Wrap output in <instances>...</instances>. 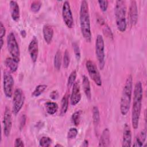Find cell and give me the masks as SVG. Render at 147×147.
I'll return each mask as SVG.
<instances>
[{"instance_id":"1","label":"cell","mask_w":147,"mask_h":147,"mask_svg":"<svg viewBox=\"0 0 147 147\" xmlns=\"http://www.w3.org/2000/svg\"><path fill=\"white\" fill-rule=\"evenodd\" d=\"M142 84L140 81H138L136 83L134 88L133 102L131 109V124L133 129L135 130L138 127L142 107Z\"/></svg>"},{"instance_id":"2","label":"cell","mask_w":147,"mask_h":147,"mask_svg":"<svg viewBox=\"0 0 147 147\" xmlns=\"http://www.w3.org/2000/svg\"><path fill=\"white\" fill-rule=\"evenodd\" d=\"M79 21L82 34L85 41L90 42L92 38V34L90 26V18L89 7L87 1H81L79 11Z\"/></svg>"},{"instance_id":"3","label":"cell","mask_w":147,"mask_h":147,"mask_svg":"<svg viewBox=\"0 0 147 147\" xmlns=\"http://www.w3.org/2000/svg\"><path fill=\"white\" fill-rule=\"evenodd\" d=\"M133 91V77L129 75L123 86L121 100H120V111L122 115H126L129 111L131 100Z\"/></svg>"},{"instance_id":"4","label":"cell","mask_w":147,"mask_h":147,"mask_svg":"<svg viewBox=\"0 0 147 147\" xmlns=\"http://www.w3.org/2000/svg\"><path fill=\"white\" fill-rule=\"evenodd\" d=\"M126 6L124 1L118 0L115 2V17L117 28L120 32H125L127 28Z\"/></svg>"},{"instance_id":"5","label":"cell","mask_w":147,"mask_h":147,"mask_svg":"<svg viewBox=\"0 0 147 147\" xmlns=\"http://www.w3.org/2000/svg\"><path fill=\"white\" fill-rule=\"evenodd\" d=\"M95 55L98 61L99 67L103 69L105 65V41L101 34H98L95 40Z\"/></svg>"},{"instance_id":"6","label":"cell","mask_w":147,"mask_h":147,"mask_svg":"<svg viewBox=\"0 0 147 147\" xmlns=\"http://www.w3.org/2000/svg\"><path fill=\"white\" fill-rule=\"evenodd\" d=\"M7 47L11 57L20 62V51L18 44L17 41L13 32H10L7 37Z\"/></svg>"},{"instance_id":"7","label":"cell","mask_w":147,"mask_h":147,"mask_svg":"<svg viewBox=\"0 0 147 147\" xmlns=\"http://www.w3.org/2000/svg\"><path fill=\"white\" fill-rule=\"evenodd\" d=\"M25 99V95L23 91L21 88H16L14 92L12 104V113L14 115H17L22 108L24 105Z\"/></svg>"},{"instance_id":"8","label":"cell","mask_w":147,"mask_h":147,"mask_svg":"<svg viewBox=\"0 0 147 147\" xmlns=\"http://www.w3.org/2000/svg\"><path fill=\"white\" fill-rule=\"evenodd\" d=\"M86 67L90 77L95 84L98 87L102 86V81L101 76L95 63L91 60H88L86 62Z\"/></svg>"},{"instance_id":"9","label":"cell","mask_w":147,"mask_h":147,"mask_svg":"<svg viewBox=\"0 0 147 147\" xmlns=\"http://www.w3.org/2000/svg\"><path fill=\"white\" fill-rule=\"evenodd\" d=\"M14 79L11 74L5 71L3 75V90L5 96L7 98H11L13 92Z\"/></svg>"},{"instance_id":"10","label":"cell","mask_w":147,"mask_h":147,"mask_svg":"<svg viewBox=\"0 0 147 147\" xmlns=\"http://www.w3.org/2000/svg\"><path fill=\"white\" fill-rule=\"evenodd\" d=\"M62 17L63 21L67 28L71 29L74 27V17L70 6V3L67 1L64 2L62 6Z\"/></svg>"},{"instance_id":"11","label":"cell","mask_w":147,"mask_h":147,"mask_svg":"<svg viewBox=\"0 0 147 147\" xmlns=\"http://www.w3.org/2000/svg\"><path fill=\"white\" fill-rule=\"evenodd\" d=\"M12 127V118L10 109L6 107L3 117V130L4 136L8 137L11 132Z\"/></svg>"},{"instance_id":"12","label":"cell","mask_w":147,"mask_h":147,"mask_svg":"<svg viewBox=\"0 0 147 147\" xmlns=\"http://www.w3.org/2000/svg\"><path fill=\"white\" fill-rule=\"evenodd\" d=\"M28 52L33 63L37 61L38 55V41L36 36H33L28 45Z\"/></svg>"},{"instance_id":"13","label":"cell","mask_w":147,"mask_h":147,"mask_svg":"<svg viewBox=\"0 0 147 147\" xmlns=\"http://www.w3.org/2000/svg\"><path fill=\"white\" fill-rule=\"evenodd\" d=\"M81 100L80 86L79 81L75 82L72 86V92L70 95V103L72 106H76Z\"/></svg>"},{"instance_id":"14","label":"cell","mask_w":147,"mask_h":147,"mask_svg":"<svg viewBox=\"0 0 147 147\" xmlns=\"http://www.w3.org/2000/svg\"><path fill=\"white\" fill-rule=\"evenodd\" d=\"M138 8L136 1H131L129 10V22L131 26H134L138 21Z\"/></svg>"},{"instance_id":"15","label":"cell","mask_w":147,"mask_h":147,"mask_svg":"<svg viewBox=\"0 0 147 147\" xmlns=\"http://www.w3.org/2000/svg\"><path fill=\"white\" fill-rule=\"evenodd\" d=\"M131 131L129 126L125 123L123 127V137H122V146H131Z\"/></svg>"},{"instance_id":"16","label":"cell","mask_w":147,"mask_h":147,"mask_svg":"<svg viewBox=\"0 0 147 147\" xmlns=\"http://www.w3.org/2000/svg\"><path fill=\"white\" fill-rule=\"evenodd\" d=\"M9 6L12 20L16 22L18 21L20 18V11L18 4L15 1H10Z\"/></svg>"},{"instance_id":"17","label":"cell","mask_w":147,"mask_h":147,"mask_svg":"<svg viewBox=\"0 0 147 147\" xmlns=\"http://www.w3.org/2000/svg\"><path fill=\"white\" fill-rule=\"evenodd\" d=\"M110 144V132L109 128H105L99 138L98 146L106 147L109 146Z\"/></svg>"},{"instance_id":"18","label":"cell","mask_w":147,"mask_h":147,"mask_svg":"<svg viewBox=\"0 0 147 147\" xmlns=\"http://www.w3.org/2000/svg\"><path fill=\"white\" fill-rule=\"evenodd\" d=\"M53 29L52 26L49 24L44 25L42 28L43 37L47 44H50L53 37Z\"/></svg>"},{"instance_id":"19","label":"cell","mask_w":147,"mask_h":147,"mask_svg":"<svg viewBox=\"0 0 147 147\" xmlns=\"http://www.w3.org/2000/svg\"><path fill=\"white\" fill-rule=\"evenodd\" d=\"M82 85L84 92L88 100L91 99V91L90 87V82L87 76L83 75L82 77Z\"/></svg>"},{"instance_id":"20","label":"cell","mask_w":147,"mask_h":147,"mask_svg":"<svg viewBox=\"0 0 147 147\" xmlns=\"http://www.w3.org/2000/svg\"><path fill=\"white\" fill-rule=\"evenodd\" d=\"M18 61H17L11 57H7L5 61V64L6 66L12 73L17 71L18 67Z\"/></svg>"},{"instance_id":"21","label":"cell","mask_w":147,"mask_h":147,"mask_svg":"<svg viewBox=\"0 0 147 147\" xmlns=\"http://www.w3.org/2000/svg\"><path fill=\"white\" fill-rule=\"evenodd\" d=\"M146 138V130L141 131L136 137L135 141L134 144L133 145V146L136 147H141L143 146Z\"/></svg>"},{"instance_id":"22","label":"cell","mask_w":147,"mask_h":147,"mask_svg":"<svg viewBox=\"0 0 147 147\" xmlns=\"http://www.w3.org/2000/svg\"><path fill=\"white\" fill-rule=\"evenodd\" d=\"M45 109L48 114L49 115H53L58 110L59 106L56 102L49 101L45 103Z\"/></svg>"},{"instance_id":"23","label":"cell","mask_w":147,"mask_h":147,"mask_svg":"<svg viewBox=\"0 0 147 147\" xmlns=\"http://www.w3.org/2000/svg\"><path fill=\"white\" fill-rule=\"evenodd\" d=\"M92 117L93 120V123L95 127V129H97L100 122V114L99 109L97 106H94L92 111Z\"/></svg>"},{"instance_id":"24","label":"cell","mask_w":147,"mask_h":147,"mask_svg":"<svg viewBox=\"0 0 147 147\" xmlns=\"http://www.w3.org/2000/svg\"><path fill=\"white\" fill-rule=\"evenodd\" d=\"M68 95L67 94H65L64 95L61 99V109H60V114L61 115H64L65 114L68 110Z\"/></svg>"},{"instance_id":"25","label":"cell","mask_w":147,"mask_h":147,"mask_svg":"<svg viewBox=\"0 0 147 147\" xmlns=\"http://www.w3.org/2000/svg\"><path fill=\"white\" fill-rule=\"evenodd\" d=\"M61 61H62V57H61V53L60 51L58 50L54 56V60H53V64H54V67L56 70L60 71L61 65Z\"/></svg>"},{"instance_id":"26","label":"cell","mask_w":147,"mask_h":147,"mask_svg":"<svg viewBox=\"0 0 147 147\" xmlns=\"http://www.w3.org/2000/svg\"><path fill=\"white\" fill-rule=\"evenodd\" d=\"M47 85L46 84H38L37 86L34 90V91L32 93V96L33 97H38L40 95H41L44 91L47 89Z\"/></svg>"},{"instance_id":"27","label":"cell","mask_w":147,"mask_h":147,"mask_svg":"<svg viewBox=\"0 0 147 147\" xmlns=\"http://www.w3.org/2000/svg\"><path fill=\"white\" fill-rule=\"evenodd\" d=\"M82 113V111L81 110H78L72 114L71 116V121L74 125L78 126L80 124Z\"/></svg>"},{"instance_id":"28","label":"cell","mask_w":147,"mask_h":147,"mask_svg":"<svg viewBox=\"0 0 147 147\" xmlns=\"http://www.w3.org/2000/svg\"><path fill=\"white\" fill-rule=\"evenodd\" d=\"M76 76H77V72L76 70H74L71 72L67 80V86L68 87H71L74 85V84L76 82L75 80H76Z\"/></svg>"},{"instance_id":"29","label":"cell","mask_w":147,"mask_h":147,"mask_svg":"<svg viewBox=\"0 0 147 147\" xmlns=\"http://www.w3.org/2000/svg\"><path fill=\"white\" fill-rule=\"evenodd\" d=\"M52 141L51 138L49 137H42L39 141V145L42 147H48L50 146Z\"/></svg>"},{"instance_id":"30","label":"cell","mask_w":147,"mask_h":147,"mask_svg":"<svg viewBox=\"0 0 147 147\" xmlns=\"http://www.w3.org/2000/svg\"><path fill=\"white\" fill-rule=\"evenodd\" d=\"M42 5V3L40 1H34L30 5V9L31 11L34 13H37L40 11L41 7Z\"/></svg>"},{"instance_id":"31","label":"cell","mask_w":147,"mask_h":147,"mask_svg":"<svg viewBox=\"0 0 147 147\" xmlns=\"http://www.w3.org/2000/svg\"><path fill=\"white\" fill-rule=\"evenodd\" d=\"M70 63V58H69V54L67 50H65L63 56V65L64 68H67L69 67Z\"/></svg>"},{"instance_id":"32","label":"cell","mask_w":147,"mask_h":147,"mask_svg":"<svg viewBox=\"0 0 147 147\" xmlns=\"http://www.w3.org/2000/svg\"><path fill=\"white\" fill-rule=\"evenodd\" d=\"M72 47H73L74 52V53H75V55L76 59L78 61H79L80 59V57H81L80 50L79 46V45L77 42H75L72 43Z\"/></svg>"},{"instance_id":"33","label":"cell","mask_w":147,"mask_h":147,"mask_svg":"<svg viewBox=\"0 0 147 147\" xmlns=\"http://www.w3.org/2000/svg\"><path fill=\"white\" fill-rule=\"evenodd\" d=\"M78 133V131L75 127H71L69 129L67 133V138L69 140H72L76 138Z\"/></svg>"},{"instance_id":"34","label":"cell","mask_w":147,"mask_h":147,"mask_svg":"<svg viewBox=\"0 0 147 147\" xmlns=\"http://www.w3.org/2000/svg\"><path fill=\"white\" fill-rule=\"evenodd\" d=\"M103 33L107 37H108L109 38L111 39V40L113 39V34L112 31H111L110 28L109 26V25H107L106 24H105L104 25V28L103 29Z\"/></svg>"},{"instance_id":"35","label":"cell","mask_w":147,"mask_h":147,"mask_svg":"<svg viewBox=\"0 0 147 147\" xmlns=\"http://www.w3.org/2000/svg\"><path fill=\"white\" fill-rule=\"evenodd\" d=\"M98 3L100 10L103 12H105L107 11L109 6L108 1H98Z\"/></svg>"},{"instance_id":"36","label":"cell","mask_w":147,"mask_h":147,"mask_svg":"<svg viewBox=\"0 0 147 147\" xmlns=\"http://www.w3.org/2000/svg\"><path fill=\"white\" fill-rule=\"evenodd\" d=\"M26 121V116L25 114H22L20 119V125H19V128L20 130H21L25 126V123Z\"/></svg>"},{"instance_id":"37","label":"cell","mask_w":147,"mask_h":147,"mask_svg":"<svg viewBox=\"0 0 147 147\" xmlns=\"http://www.w3.org/2000/svg\"><path fill=\"white\" fill-rule=\"evenodd\" d=\"M14 146L15 147H18V146L24 147L25 146V145H24V141H22V140L21 138H17L15 140Z\"/></svg>"},{"instance_id":"38","label":"cell","mask_w":147,"mask_h":147,"mask_svg":"<svg viewBox=\"0 0 147 147\" xmlns=\"http://www.w3.org/2000/svg\"><path fill=\"white\" fill-rule=\"evenodd\" d=\"M49 97L52 100H56L59 97V93L57 90H53L50 93Z\"/></svg>"},{"instance_id":"39","label":"cell","mask_w":147,"mask_h":147,"mask_svg":"<svg viewBox=\"0 0 147 147\" xmlns=\"http://www.w3.org/2000/svg\"><path fill=\"white\" fill-rule=\"evenodd\" d=\"M6 34V28L3 24V23L1 21L0 22V37L1 38H3Z\"/></svg>"},{"instance_id":"40","label":"cell","mask_w":147,"mask_h":147,"mask_svg":"<svg viewBox=\"0 0 147 147\" xmlns=\"http://www.w3.org/2000/svg\"><path fill=\"white\" fill-rule=\"evenodd\" d=\"M88 145H89V144H88V141L87 140H84L82 142V143L80 146L87 147V146H88Z\"/></svg>"},{"instance_id":"41","label":"cell","mask_w":147,"mask_h":147,"mask_svg":"<svg viewBox=\"0 0 147 147\" xmlns=\"http://www.w3.org/2000/svg\"><path fill=\"white\" fill-rule=\"evenodd\" d=\"M20 34L22 38H25L27 35V33L25 30H21L20 31Z\"/></svg>"},{"instance_id":"42","label":"cell","mask_w":147,"mask_h":147,"mask_svg":"<svg viewBox=\"0 0 147 147\" xmlns=\"http://www.w3.org/2000/svg\"><path fill=\"white\" fill-rule=\"evenodd\" d=\"M3 43H4V42H3V38H1L0 39V44H1V49H2V47H3Z\"/></svg>"},{"instance_id":"43","label":"cell","mask_w":147,"mask_h":147,"mask_svg":"<svg viewBox=\"0 0 147 147\" xmlns=\"http://www.w3.org/2000/svg\"><path fill=\"white\" fill-rule=\"evenodd\" d=\"M55 146H63V145L61 144H57L56 145H55Z\"/></svg>"}]
</instances>
